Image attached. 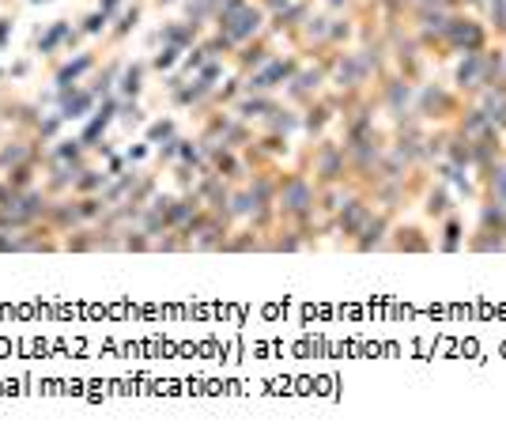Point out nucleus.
Instances as JSON below:
<instances>
[{
    "label": "nucleus",
    "mask_w": 506,
    "mask_h": 442,
    "mask_svg": "<svg viewBox=\"0 0 506 442\" xmlns=\"http://www.w3.org/2000/svg\"><path fill=\"white\" fill-rule=\"evenodd\" d=\"M499 189H503V197H506V170H503V178H499Z\"/></svg>",
    "instance_id": "obj_3"
},
{
    "label": "nucleus",
    "mask_w": 506,
    "mask_h": 442,
    "mask_svg": "<svg viewBox=\"0 0 506 442\" xmlns=\"http://www.w3.org/2000/svg\"><path fill=\"white\" fill-rule=\"evenodd\" d=\"M457 234H461V231H457V223H449V227H446V250H453V246H457Z\"/></svg>",
    "instance_id": "obj_2"
},
{
    "label": "nucleus",
    "mask_w": 506,
    "mask_h": 442,
    "mask_svg": "<svg viewBox=\"0 0 506 442\" xmlns=\"http://www.w3.org/2000/svg\"><path fill=\"white\" fill-rule=\"evenodd\" d=\"M472 76H476V57H468V64H461V72H457V80H472Z\"/></svg>",
    "instance_id": "obj_1"
}]
</instances>
